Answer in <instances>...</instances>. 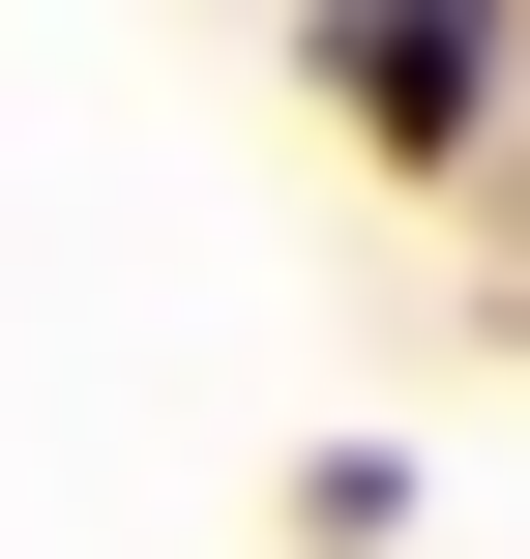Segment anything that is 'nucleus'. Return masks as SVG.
<instances>
[{"label": "nucleus", "mask_w": 530, "mask_h": 559, "mask_svg": "<svg viewBox=\"0 0 530 559\" xmlns=\"http://www.w3.org/2000/svg\"><path fill=\"white\" fill-rule=\"evenodd\" d=\"M354 88H384V118H443V88H472V0H354Z\"/></svg>", "instance_id": "nucleus-1"}]
</instances>
